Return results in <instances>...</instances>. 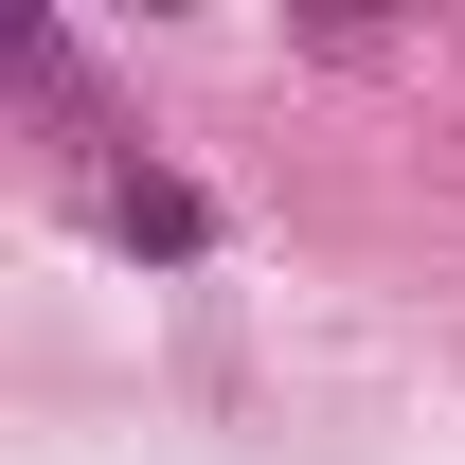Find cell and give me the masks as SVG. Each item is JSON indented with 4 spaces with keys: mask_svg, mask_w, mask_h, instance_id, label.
I'll return each mask as SVG.
<instances>
[{
    "mask_svg": "<svg viewBox=\"0 0 465 465\" xmlns=\"http://www.w3.org/2000/svg\"><path fill=\"white\" fill-rule=\"evenodd\" d=\"M90 215H108L125 251H215V215H197V179H162V162H90Z\"/></svg>",
    "mask_w": 465,
    "mask_h": 465,
    "instance_id": "obj_1",
    "label": "cell"
}]
</instances>
